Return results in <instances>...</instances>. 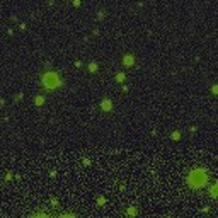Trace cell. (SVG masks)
<instances>
[{"label":"cell","mask_w":218,"mask_h":218,"mask_svg":"<svg viewBox=\"0 0 218 218\" xmlns=\"http://www.w3.org/2000/svg\"><path fill=\"white\" fill-rule=\"evenodd\" d=\"M191 187H203L206 184V172L203 169H194L193 172L189 174V179H187Z\"/></svg>","instance_id":"cell-1"},{"label":"cell","mask_w":218,"mask_h":218,"mask_svg":"<svg viewBox=\"0 0 218 218\" xmlns=\"http://www.w3.org/2000/svg\"><path fill=\"white\" fill-rule=\"evenodd\" d=\"M43 85L46 89H56L61 85V78L58 77V73L54 72H48V73L43 75Z\"/></svg>","instance_id":"cell-2"},{"label":"cell","mask_w":218,"mask_h":218,"mask_svg":"<svg viewBox=\"0 0 218 218\" xmlns=\"http://www.w3.org/2000/svg\"><path fill=\"white\" fill-rule=\"evenodd\" d=\"M101 108H102V111H106V113H108V111H111V109H113V102L109 101V99H104V101H102V104H101Z\"/></svg>","instance_id":"cell-3"},{"label":"cell","mask_w":218,"mask_h":218,"mask_svg":"<svg viewBox=\"0 0 218 218\" xmlns=\"http://www.w3.org/2000/svg\"><path fill=\"white\" fill-rule=\"evenodd\" d=\"M123 63H124L126 67H131V65L135 63V58H133V54H126V56L123 58Z\"/></svg>","instance_id":"cell-4"},{"label":"cell","mask_w":218,"mask_h":218,"mask_svg":"<svg viewBox=\"0 0 218 218\" xmlns=\"http://www.w3.org/2000/svg\"><path fill=\"white\" fill-rule=\"evenodd\" d=\"M34 102H36V106H43V104H44V97H43V95H38Z\"/></svg>","instance_id":"cell-5"},{"label":"cell","mask_w":218,"mask_h":218,"mask_svg":"<svg viewBox=\"0 0 218 218\" xmlns=\"http://www.w3.org/2000/svg\"><path fill=\"white\" fill-rule=\"evenodd\" d=\"M124 78H126V77H124V73H123V72H119V73L116 75V80H118V82H121V84L124 82Z\"/></svg>","instance_id":"cell-6"},{"label":"cell","mask_w":218,"mask_h":218,"mask_svg":"<svg viewBox=\"0 0 218 218\" xmlns=\"http://www.w3.org/2000/svg\"><path fill=\"white\" fill-rule=\"evenodd\" d=\"M89 72H92V73L97 72V63H90V65H89Z\"/></svg>","instance_id":"cell-7"},{"label":"cell","mask_w":218,"mask_h":218,"mask_svg":"<svg viewBox=\"0 0 218 218\" xmlns=\"http://www.w3.org/2000/svg\"><path fill=\"white\" fill-rule=\"evenodd\" d=\"M210 194H211V198H217V184H215V186H211Z\"/></svg>","instance_id":"cell-8"},{"label":"cell","mask_w":218,"mask_h":218,"mask_svg":"<svg viewBox=\"0 0 218 218\" xmlns=\"http://www.w3.org/2000/svg\"><path fill=\"white\" fill-rule=\"evenodd\" d=\"M179 138H181V133H179V131H174V133H172V140H179Z\"/></svg>","instance_id":"cell-9"},{"label":"cell","mask_w":218,"mask_h":218,"mask_svg":"<svg viewBox=\"0 0 218 218\" xmlns=\"http://www.w3.org/2000/svg\"><path fill=\"white\" fill-rule=\"evenodd\" d=\"M128 215H129V217H133V215H136V210L133 208V206H131V208H128Z\"/></svg>","instance_id":"cell-10"},{"label":"cell","mask_w":218,"mask_h":218,"mask_svg":"<svg viewBox=\"0 0 218 218\" xmlns=\"http://www.w3.org/2000/svg\"><path fill=\"white\" fill-rule=\"evenodd\" d=\"M60 218H75V217H73V215H61Z\"/></svg>","instance_id":"cell-11"},{"label":"cell","mask_w":218,"mask_h":218,"mask_svg":"<svg viewBox=\"0 0 218 218\" xmlns=\"http://www.w3.org/2000/svg\"><path fill=\"white\" fill-rule=\"evenodd\" d=\"M34 218H49V217H46V215H36Z\"/></svg>","instance_id":"cell-12"}]
</instances>
